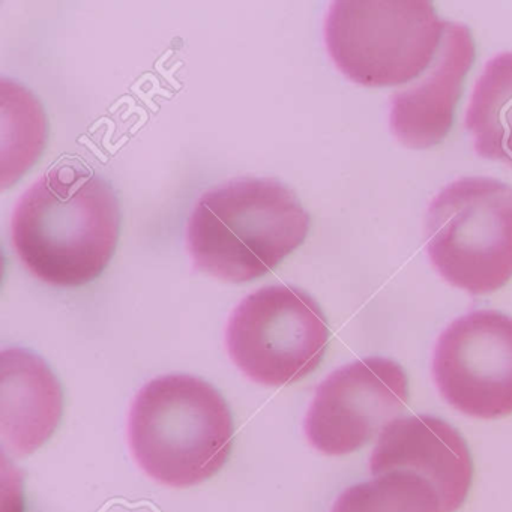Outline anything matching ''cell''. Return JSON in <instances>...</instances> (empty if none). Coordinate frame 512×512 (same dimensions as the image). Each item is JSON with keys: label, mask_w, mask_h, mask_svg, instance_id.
<instances>
[{"label": "cell", "mask_w": 512, "mask_h": 512, "mask_svg": "<svg viewBox=\"0 0 512 512\" xmlns=\"http://www.w3.org/2000/svg\"><path fill=\"white\" fill-rule=\"evenodd\" d=\"M466 127L478 155L512 166V53L485 65L473 89Z\"/></svg>", "instance_id": "cell-12"}, {"label": "cell", "mask_w": 512, "mask_h": 512, "mask_svg": "<svg viewBox=\"0 0 512 512\" xmlns=\"http://www.w3.org/2000/svg\"><path fill=\"white\" fill-rule=\"evenodd\" d=\"M446 25L427 0H338L326 17V47L358 85H404L431 67Z\"/></svg>", "instance_id": "cell-4"}, {"label": "cell", "mask_w": 512, "mask_h": 512, "mask_svg": "<svg viewBox=\"0 0 512 512\" xmlns=\"http://www.w3.org/2000/svg\"><path fill=\"white\" fill-rule=\"evenodd\" d=\"M374 476L412 473L436 490L442 512H457L473 481L469 446L454 427L436 416L397 419L380 433L370 461Z\"/></svg>", "instance_id": "cell-9"}, {"label": "cell", "mask_w": 512, "mask_h": 512, "mask_svg": "<svg viewBox=\"0 0 512 512\" xmlns=\"http://www.w3.org/2000/svg\"><path fill=\"white\" fill-rule=\"evenodd\" d=\"M332 512H442L436 490L412 473L374 476L343 491Z\"/></svg>", "instance_id": "cell-13"}, {"label": "cell", "mask_w": 512, "mask_h": 512, "mask_svg": "<svg viewBox=\"0 0 512 512\" xmlns=\"http://www.w3.org/2000/svg\"><path fill=\"white\" fill-rule=\"evenodd\" d=\"M409 403V379L397 362L365 358L334 371L317 389L305 434L317 451L346 455L397 421Z\"/></svg>", "instance_id": "cell-8"}, {"label": "cell", "mask_w": 512, "mask_h": 512, "mask_svg": "<svg viewBox=\"0 0 512 512\" xmlns=\"http://www.w3.org/2000/svg\"><path fill=\"white\" fill-rule=\"evenodd\" d=\"M2 440L11 454L25 457L50 439L64 412V394L46 362L28 350H4Z\"/></svg>", "instance_id": "cell-11"}, {"label": "cell", "mask_w": 512, "mask_h": 512, "mask_svg": "<svg viewBox=\"0 0 512 512\" xmlns=\"http://www.w3.org/2000/svg\"><path fill=\"white\" fill-rule=\"evenodd\" d=\"M121 230L112 185L89 169L58 164L20 199L11 232L17 256L38 280L79 287L109 266Z\"/></svg>", "instance_id": "cell-1"}, {"label": "cell", "mask_w": 512, "mask_h": 512, "mask_svg": "<svg viewBox=\"0 0 512 512\" xmlns=\"http://www.w3.org/2000/svg\"><path fill=\"white\" fill-rule=\"evenodd\" d=\"M310 215L296 194L272 179H238L200 197L187 245L200 271L248 283L274 271L304 244Z\"/></svg>", "instance_id": "cell-2"}, {"label": "cell", "mask_w": 512, "mask_h": 512, "mask_svg": "<svg viewBox=\"0 0 512 512\" xmlns=\"http://www.w3.org/2000/svg\"><path fill=\"white\" fill-rule=\"evenodd\" d=\"M433 374L440 394L464 415H512V317L481 310L452 322L437 341Z\"/></svg>", "instance_id": "cell-7"}, {"label": "cell", "mask_w": 512, "mask_h": 512, "mask_svg": "<svg viewBox=\"0 0 512 512\" xmlns=\"http://www.w3.org/2000/svg\"><path fill=\"white\" fill-rule=\"evenodd\" d=\"M328 322L304 290L269 286L233 311L226 341L230 358L254 382L286 386L317 370L328 349Z\"/></svg>", "instance_id": "cell-6"}, {"label": "cell", "mask_w": 512, "mask_h": 512, "mask_svg": "<svg viewBox=\"0 0 512 512\" xmlns=\"http://www.w3.org/2000/svg\"><path fill=\"white\" fill-rule=\"evenodd\" d=\"M473 61L472 32L448 22L442 46L425 76L392 97L391 128L400 143L407 148L427 149L445 140Z\"/></svg>", "instance_id": "cell-10"}, {"label": "cell", "mask_w": 512, "mask_h": 512, "mask_svg": "<svg viewBox=\"0 0 512 512\" xmlns=\"http://www.w3.org/2000/svg\"><path fill=\"white\" fill-rule=\"evenodd\" d=\"M431 263L472 295L497 292L512 278V188L490 178L452 182L425 221Z\"/></svg>", "instance_id": "cell-5"}, {"label": "cell", "mask_w": 512, "mask_h": 512, "mask_svg": "<svg viewBox=\"0 0 512 512\" xmlns=\"http://www.w3.org/2000/svg\"><path fill=\"white\" fill-rule=\"evenodd\" d=\"M128 439L134 458L152 479L187 488L223 469L232 452L235 425L214 386L188 374H169L140 389Z\"/></svg>", "instance_id": "cell-3"}]
</instances>
